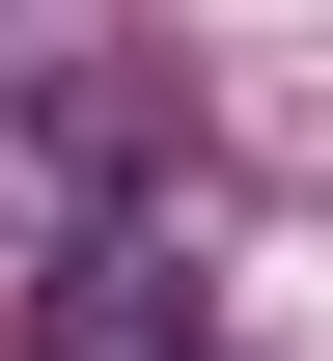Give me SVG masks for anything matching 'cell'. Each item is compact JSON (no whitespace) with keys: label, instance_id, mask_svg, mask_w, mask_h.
I'll use <instances>...</instances> for the list:
<instances>
[{"label":"cell","instance_id":"7a4b0ae2","mask_svg":"<svg viewBox=\"0 0 333 361\" xmlns=\"http://www.w3.org/2000/svg\"><path fill=\"white\" fill-rule=\"evenodd\" d=\"M0 334H28V361H222V250H194V223H111L56 306H0Z\"/></svg>","mask_w":333,"mask_h":361},{"label":"cell","instance_id":"6da1fadb","mask_svg":"<svg viewBox=\"0 0 333 361\" xmlns=\"http://www.w3.org/2000/svg\"><path fill=\"white\" fill-rule=\"evenodd\" d=\"M167 139H194L167 28H0V306H56L111 223H167Z\"/></svg>","mask_w":333,"mask_h":361}]
</instances>
